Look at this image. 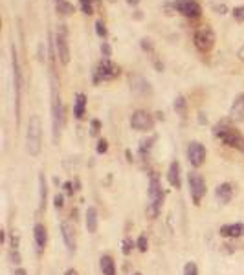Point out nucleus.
<instances>
[{
    "mask_svg": "<svg viewBox=\"0 0 244 275\" xmlns=\"http://www.w3.org/2000/svg\"><path fill=\"white\" fill-rule=\"evenodd\" d=\"M50 77H52V131H54V143H59L62 125H64V108H62L59 81L55 77L54 68L50 70Z\"/></svg>",
    "mask_w": 244,
    "mask_h": 275,
    "instance_id": "f257e3e1",
    "label": "nucleus"
},
{
    "mask_svg": "<svg viewBox=\"0 0 244 275\" xmlns=\"http://www.w3.org/2000/svg\"><path fill=\"white\" fill-rule=\"evenodd\" d=\"M213 136L222 141L224 145L232 147V149L241 150L244 154V136L235 129L233 125H230L228 121H220L213 127Z\"/></svg>",
    "mask_w": 244,
    "mask_h": 275,
    "instance_id": "f03ea898",
    "label": "nucleus"
},
{
    "mask_svg": "<svg viewBox=\"0 0 244 275\" xmlns=\"http://www.w3.org/2000/svg\"><path fill=\"white\" fill-rule=\"evenodd\" d=\"M26 150L30 156H39L43 150V123L39 116H31L28 120L26 131Z\"/></svg>",
    "mask_w": 244,
    "mask_h": 275,
    "instance_id": "7ed1b4c3",
    "label": "nucleus"
},
{
    "mask_svg": "<svg viewBox=\"0 0 244 275\" xmlns=\"http://www.w3.org/2000/svg\"><path fill=\"white\" fill-rule=\"evenodd\" d=\"M147 195H149V204H147V216L151 218H156L162 211V204H164V189H162V184L156 174H151L149 178V189H147Z\"/></svg>",
    "mask_w": 244,
    "mask_h": 275,
    "instance_id": "20e7f679",
    "label": "nucleus"
},
{
    "mask_svg": "<svg viewBox=\"0 0 244 275\" xmlns=\"http://www.w3.org/2000/svg\"><path fill=\"white\" fill-rule=\"evenodd\" d=\"M11 65H13V88H15V116H17V125H20V90H22V73L18 65L17 48L11 44Z\"/></svg>",
    "mask_w": 244,
    "mask_h": 275,
    "instance_id": "39448f33",
    "label": "nucleus"
},
{
    "mask_svg": "<svg viewBox=\"0 0 244 275\" xmlns=\"http://www.w3.org/2000/svg\"><path fill=\"white\" fill-rule=\"evenodd\" d=\"M187 184H189V195L193 198V204L195 206H200L202 198L208 191V187H206V180L202 176L200 173H196V171H191L187 174Z\"/></svg>",
    "mask_w": 244,
    "mask_h": 275,
    "instance_id": "423d86ee",
    "label": "nucleus"
},
{
    "mask_svg": "<svg viewBox=\"0 0 244 275\" xmlns=\"http://www.w3.org/2000/svg\"><path fill=\"white\" fill-rule=\"evenodd\" d=\"M55 50H57V59L61 61V65H68V63H70V48H68L66 24L57 26V33H55Z\"/></svg>",
    "mask_w": 244,
    "mask_h": 275,
    "instance_id": "0eeeda50",
    "label": "nucleus"
},
{
    "mask_svg": "<svg viewBox=\"0 0 244 275\" xmlns=\"http://www.w3.org/2000/svg\"><path fill=\"white\" fill-rule=\"evenodd\" d=\"M118 73H120V68L112 61L101 59L99 65L96 66V70H94V83L98 84L99 81H110V79L118 77Z\"/></svg>",
    "mask_w": 244,
    "mask_h": 275,
    "instance_id": "6e6552de",
    "label": "nucleus"
},
{
    "mask_svg": "<svg viewBox=\"0 0 244 275\" xmlns=\"http://www.w3.org/2000/svg\"><path fill=\"white\" fill-rule=\"evenodd\" d=\"M193 41H195V46H196L198 52H202V54H208V52H211L213 46H215L213 30H211V28H200V30H196Z\"/></svg>",
    "mask_w": 244,
    "mask_h": 275,
    "instance_id": "1a4fd4ad",
    "label": "nucleus"
},
{
    "mask_svg": "<svg viewBox=\"0 0 244 275\" xmlns=\"http://www.w3.org/2000/svg\"><path fill=\"white\" fill-rule=\"evenodd\" d=\"M130 127L138 132H149L153 131L154 127V118L145 110H136L130 118Z\"/></svg>",
    "mask_w": 244,
    "mask_h": 275,
    "instance_id": "9d476101",
    "label": "nucleus"
},
{
    "mask_svg": "<svg viewBox=\"0 0 244 275\" xmlns=\"http://www.w3.org/2000/svg\"><path fill=\"white\" fill-rule=\"evenodd\" d=\"M185 154H187V160H189V163L193 165V167H200L202 163L206 162L208 152H206V147H204L202 143H198V141H191V143L187 145Z\"/></svg>",
    "mask_w": 244,
    "mask_h": 275,
    "instance_id": "9b49d317",
    "label": "nucleus"
},
{
    "mask_svg": "<svg viewBox=\"0 0 244 275\" xmlns=\"http://www.w3.org/2000/svg\"><path fill=\"white\" fill-rule=\"evenodd\" d=\"M128 83H130V90L136 92V94H140V96H151L153 94V86L151 83L147 81L143 75H138V73H130L128 75Z\"/></svg>",
    "mask_w": 244,
    "mask_h": 275,
    "instance_id": "f8f14e48",
    "label": "nucleus"
},
{
    "mask_svg": "<svg viewBox=\"0 0 244 275\" xmlns=\"http://www.w3.org/2000/svg\"><path fill=\"white\" fill-rule=\"evenodd\" d=\"M175 7H177L178 13H182L183 17L196 18L202 15V7L196 4L195 0H177V2H175Z\"/></svg>",
    "mask_w": 244,
    "mask_h": 275,
    "instance_id": "ddd939ff",
    "label": "nucleus"
},
{
    "mask_svg": "<svg viewBox=\"0 0 244 275\" xmlns=\"http://www.w3.org/2000/svg\"><path fill=\"white\" fill-rule=\"evenodd\" d=\"M61 235H62V242L66 246V250L70 253L77 250V239H75V229L70 222H62L61 224Z\"/></svg>",
    "mask_w": 244,
    "mask_h": 275,
    "instance_id": "4468645a",
    "label": "nucleus"
},
{
    "mask_svg": "<svg viewBox=\"0 0 244 275\" xmlns=\"http://www.w3.org/2000/svg\"><path fill=\"white\" fill-rule=\"evenodd\" d=\"M219 235L224 239H241V237H244V224L243 222L224 224V226H220Z\"/></svg>",
    "mask_w": 244,
    "mask_h": 275,
    "instance_id": "2eb2a0df",
    "label": "nucleus"
},
{
    "mask_svg": "<svg viewBox=\"0 0 244 275\" xmlns=\"http://www.w3.org/2000/svg\"><path fill=\"white\" fill-rule=\"evenodd\" d=\"M33 240H35L37 251H43L48 244V229L41 222H37L33 226Z\"/></svg>",
    "mask_w": 244,
    "mask_h": 275,
    "instance_id": "dca6fc26",
    "label": "nucleus"
},
{
    "mask_svg": "<svg viewBox=\"0 0 244 275\" xmlns=\"http://www.w3.org/2000/svg\"><path fill=\"white\" fill-rule=\"evenodd\" d=\"M167 182L171 184V187L175 189H180L182 187V169H180V163L175 160L169 165V171H167Z\"/></svg>",
    "mask_w": 244,
    "mask_h": 275,
    "instance_id": "f3484780",
    "label": "nucleus"
},
{
    "mask_svg": "<svg viewBox=\"0 0 244 275\" xmlns=\"http://www.w3.org/2000/svg\"><path fill=\"white\" fill-rule=\"evenodd\" d=\"M215 197L220 204H230L233 198V186L230 182H224V184H219L217 189H215Z\"/></svg>",
    "mask_w": 244,
    "mask_h": 275,
    "instance_id": "a211bd4d",
    "label": "nucleus"
},
{
    "mask_svg": "<svg viewBox=\"0 0 244 275\" xmlns=\"http://www.w3.org/2000/svg\"><path fill=\"white\" fill-rule=\"evenodd\" d=\"M86 96L83 92L79 94H75V99H73V116H75V120H83L85 118V112H86Z\"/></svg>",
    "mask_w": 244,
    "mask_h": 275,
    "instance_id": "6ab92c4d",
    "label": "nucleus"
},
{
    "mask_svg": "<svg viewBox=\"0 0 244 275\" xmlns=\"http://www.w3.org/2000/svg\"><path fill=\"white\" fill-rule=\"evenodd\" d=\"M86 218H85V226L88 233H96L99 226V216H98V209L96 207H88L86 209Z\"/></svg>",
    "mask_w": 244,
    "mask_h": 275,
    "instance_id": "aec40b11",
    "label": "nucleus"
},
{
    "mask_svg": "<svg viewBox=\"0 0 244 275\" xmlns=\"http://www.w3.org/2000/svg\"><path fill=\"white\" fill-rule=\"evenodd\" d=\"M48 204V184H46V176L43 173L39 174V209H46Z\"/></svg>",
    "mask_w": 244,
    "mask_h": 275,
    "instance_id": "412c9836",
    "label": "nucleus"
},
{
    "mask_svg": "<svg viewBox=\"0 0 244 275\" xmlns=\"http://www.w3.org/2000/svg\"><path fill=\"white\" fill-rule=\"evenodd\" d=\"M99 268L103 275H116V263L110 255H101L99 259Z\"/></svg>",
    "mask_w": 244,
    "mask_h": 275,
    "instance_id": "4be33fe9",
    "label": "nucleus"
},
{
    "mask_svg": "<svg viewBox=\"0 0 244 275\" xmlns=\"http://www.w3.org/2000/svg\"><path fill=\"white\" fill-rule=\"evenodd\" d=\"M230 114H232V118L235 121H244V97L243 96H239L237 99H235Z\"/></svg>",
    "mask_w": 244,
    "mask_h": 275,
    "instance_id": "5701e85b",
    "label": "nucleus"
},
{
    "mask_svg": "<svg viewBox=\"0 0 244 275\" xmlns=\"http://www.w3.org/2000/svg\"><path fill=\"white\" fill-rule=\"evenodd\" d=\"M154 141H156V136H151V138H145V139H141V143H140V156H141V160H149V156H151V150H153Z\"/></svg>",
    "mask_w": 244,
    "mask_h": 275,
    "instance_id": "b1692460",
    "label": "nucleus"
},
{
    "mask_svg": "<svg viewBox=\"0 0 244 275\" xmlns=\"http://www.w3.org/2000/svg\"><path fill=\"white\" fill-rule=\"evenodd\" d=\"M173 107H175L177 114H180L182 118L187 116V99H185L183 96H178L177 99H175V103H173Z\"/></svg>",
    "mask_w": 244,
    "mask_h": 275,
    "instance_id": "393cba45",
    "label": "nucleus"
},
{
    "mask_svg": "<svg viewBox=\"0 0 244 275\" xmlns=\"http://www.w3.org/2000/svg\"><path fill=\"white\" fill-rule=\"evenodd\" d=\"M134 248H136V240H132L130 237H125V239L122 240V253L125 257H128Z\"/></svg>",
    "mask_w": 244,
    "mask_h": 275,
    "instance_id": "a878e982",
    "label": "nucleus"
},
{
    "mask_svg": "<svg viewBox=\"0 0 244 275\" xmlns=\"http://www.w3.org/2000/svg\"><path fill=\"white\" fill-rule=\"evenodd\" d=\"M73 11H75L73 4H70V2H66V0L57 2V13H61V15H72Z\"/></svg>",
    "mask_w": 244,
    "mask_h": 275,
    "instance_id": "bb28decb",
    "label": "nucleus"
},
{
    "mask_svg": "<svg viewBox=\"0 0 244 275\" xmlns=\"http://www.w3.org/2000/svg\"><path fill=\"white\" fill-rule=\"evenodd\" d=\"M136 248H138L141 253H145V251L149 250V240H147L145 235H140V237L136 239Z\"/></svg>",
    "mask_w": 244,
    "mask_h": 275,
    "instance_id": "cd10ccee",
    "label": "nucleus"
},
{
    "mask_svg": "<svg viewBox=\"0 0 244 275\" xmlns=\"http://www.w3.org/2000/svg\"><path fill=\"white\" fill-rule=\"evenodd\" d=\"M99 131H101V121L92 120L90 121V136H99Z\"/></svg>",
    "mask_w": 244,
    "mask_h": 275,
    "instance_id": "c85d7f7f",
    "label": "nucleus"
},
{
    "mask_svg": "<svg viewBox=\"0 0 244 275\" xmlns=\"http://www.w3.org/2000/svg\"><path fill=\"white\" fill-rule=\"evenodd\" d=\"M183 275H198V268L195 263H187L183 266Z\"/></svg>",
    "mask_w": 244,
    "mask_h": 275,
    "instance_id": "c756f323",
    "label": "nucleus"
},
{
    "mask_svg": "<svg viewBox=\"0 0 244 275\" xmlns=\"http://www.w3.org/2000/svg\"><path fill=\"white\" fill-rule=\"evenodd\" d=\"M107 150H109V141L103 138V139H99L98 145H96V152H98V154H105Z\"/></svg>",
    "mask_w": 244,
    "mask_h": 275,
    "instance_id": "7c9ffc66",
    "label": "nucleus"
},
{
    "mask_svg": "<svg viewBox=\"0 0 244 275\" xmlns=\"http://www.w3.org/2000/svg\"><path fill=\"white\" fill-rule=\"evenodd\" d=\"M54 207L55 209H62L64 207V195H61V193H57L54 197Z\"/></svg>",
    "mask_w": 244,
    "mask_h": 275,
    "instance_id": "2f4dec72",
    "label": "nucleus"
},
{
    "mask_svg": "<svg viewBox=\"0 0 244 275\" xmlns=\"http://www.w3.org/2000/svg\"><path fill=\"white\" fill-rule=\"evenodd\" d=\"M96 33H98L101 39H105V37H107V28H105L103 20H96Z\"/></svg>",
    "mask_w": 244,
    "mask_h": 275,
    "instance_id": "473e14b6",
    "label": "nucleus"
},
{
    "mask_svg": "<svg viewBox=\"0 0 244 275\" xmlns=\"http://www.w3.org/2000/svg\"><path fill=\"white\" fill-rule=\"evenodd\" d=\"M9 259H11V263L13 264H20L22 263V257H20V251L18 250H9Z\"/></svg>",
    "mask_w": 244,
    "mask_h": 275,
    "instance_id": "72a5a7b5",
    "label": "nucleus"
},
{
    "mask_svg": "<svg viewBox=\"0 0 244 275\" xmlns=\"http://www.w3.org/2000/svg\"><path fill=\"white\" fill-rule=\"evenodd\" d=\"M233 18L235 20H239V22H244V6H239L233 9Z\"/></svg>",
    "mask_w": 244,
    "mask_h": 275,
    "instance_id": "f704fd0d",
    "label": "nucleus"
},
{
    "mask_svg": "<svg viewBox=\"0 0 244 275\" xmlns=\"http://www.w3.org/2000/svg\"><path fill=\"white\" fill-rule=\"evenodd\" d=\"M101 54H103L105 59H110V55H112V48H110L109 42H101Z\"/></svg>",
    "mask_w": 244,
    "mask_h": 275,
    "instance_id": "c9c22d12",
    "label": "nucleus"
},
{
    "mask_svg": "<svg viewBox=\"0 0 244 275\" xmlns=\"http://www.w3.org/2000/svg\"><path fill=\"white\" fill-rule=\"evenodd\" d=\"M62 189H64V193H66L68 197H73V191H75V187H73L72 182H64V184H62Z\"/></svg>",
    "mask_w": 244,
    "mask_h": 275,
    "instance_id": "e433bc0d",
    "label": "nucleus"
},
{
    "mask_svg": "<svg viewBox=\"0 0 244 275\" xmlns=\"http://www.w3.org/2000/svg\"><path fill=\"white\" fill-rule=\"evenodd\" d=\"M18 244H20V237L17 233H11V242H9V246H11L13 250H18Z\"/></svg>",
    "mask_w": 244,
    "mask_h": 275,
    "instance_id": "4c0bfd02",
    "label": "nucleus"
},
{
    "mask_svg": "<svg viewBox=\"0 0 244 275\" xmlns=\"http://www.w3.org/2000/svg\"><path fill=\"white\" fill-rule=\"evenodd\" d=\"M141 48L145 50V52H153V44L149 39H141Z\"/></svg>",
    "mask_w": 244,
    "mask_h": 275,
    "instance_id": "58836bf2",
    "label": "nucleus"
},
{
    "mask_svg": "<svg viewBox=\"0 0 244 275\" xmlns=\"http://www.w3.org/2000/svg\"><path fill=\"white\" fill-rule=\"evenodd\" d=\"M81 7H83V13H85V15H92V13H94L92 4H81Z\"/></svg>",
    "mask_w": 244,
    "mask_h": 275,
    "instance_id": "ea45409f",
    "label": "nucleus"
},
{
    "mask_svg": "<svg viewBox=\"0 0 244 275\" xmlns=\"http://www.w3.org/2000/svg\"><path fill=\"white\" fill-rule=\"evenodd\" d=\"M198 121H200L202 125H204V123H208V118H206V114H204V112H198Z\"/></svg>",
    "mask_w": 244,
    "mask_h": 275,
    "instance_id": "a19ab883",
    "label": "nucleus"
},
{
    "mask_svg": "<svg viewBox=\"0 0 244 275\" xmlns=\"http://www.w3.org/2000/svg\"><path fill=\"white\" fill-rule=\"evenodd\" d=\"M13 275H28V272H26L24 268H17L15 272H13Z\"/></svg>",
    "mask_w": 244,
    "mask_h": 275,
    "instance_id": "79ce46f5",
    "label": "nucleus"
},
{
    "mask_svg": "<svg viewBox=\"0 0 244 275\" xmlns=\"http://www.w3.org/2000/svg\"><path fill=\"white\" fill-rule=\"evenodd\" d=\"M215 9H217V13H220V15L226 13V6H215Z\"/></svg>",
    "mask_w": 244,
    "mask_h": 275,
    "instance_id": "37998d69",
    "label": "nucleus"
},
{
    "mask_svg": "<svg viewBox=\"0 0 244 275\" xmlns=\"http://www.w3.org/2000/svg\"><path fill=\"white\" fill-rule=\"evenodd\" d=\"M64 275H79V272L77 270H73V268H70V270H66V274Z\"/></svg>",
    "mask_w": 244,
    "mask_h": 275,
    "instance_id": "c03bdc74",
    "label": "nucleus"
},
{
    "mask_svg": "<svg viewBox=\"0 0 244 275\" xmlns=\"http://www.w3.org/2000/svg\"><path fill=\"white\" fill-rule=\"evenodd\" d=\"M239 59L241 61H244V46L241 50H239Z\"/></svg>",
    "mask_w": 244,
    "mask_h": 275,
    "instance_id": "a18cd8bd",
    "label": "nucleus"
},
{
    "mask_svg": "<svg viewBox=\"0 0 244 275\" xmlns=\"http://www.w3.org/2000/svg\"><path fill=\"white\" fill-rule=\"evenodd\" d=\"M125 154H127V160H128V162H134V158H132V154H130V150H127Z\"/></svg>",
    "mask_w": 244,
    "mask_h": 275,
    "instance_id": "49530a36",
    "label": "nucleus"
},
{
    "mask_svg": "<svg viewBox=\"0 0 244 275\" xmlns=\"http://www.w3.org/2000/svg\"><path fill=\"white\" fill-rule=\"evenodd\" d=\"M130 6H136V4H140V0H127Z\"/></svg>",
    "mask_w": 244,
    "mask_h": 275,
    "instance_id": "de8ad7c7",
    "label": "nucleus"
},
{
    "mask_svg": "<svg viewBox=\"0 0 244 275\" xmlns=\"http://www.w3.org/2000/svg\"><path fill=\"white\" fill-rule=\"evenodd\" d=\"M81 4H92V0H79Z\"/></svg>",
    "mask_w": 244,
    "mask_h": 275,
    "instance_id": "09e8293b",
    "label": "nucleus"
},
{
    "mask_svg": "<svg viewBox=\"0 0 244 275\" xmlns=\"http://www.w3.org/2000/svg\"><path fill=\"white\" fill-rule=\"evenodd\" d=\"M132 275H141V274H138V272H136V274H132Z\"/></svg>",
    "mask_w": 244,
    "mask_h": 275,
    "instance_id": "8fccbe9b",
    "label": "nucleus"
},
{
    "mask_svg": "<svg viewBox=\"0 0 244 275\" xmlns=\"http://www.w3.org/2000/svg\"><path fill=\"white\" fill-rule=\"evenodd\" d=\"M57 2H62V0H57Z\"/></svg>",
    "mask_w": 244,
    "mask_h": 275,
    "instance_id": "3c124183",
    "label": "nucleus"
}]
</instances>
